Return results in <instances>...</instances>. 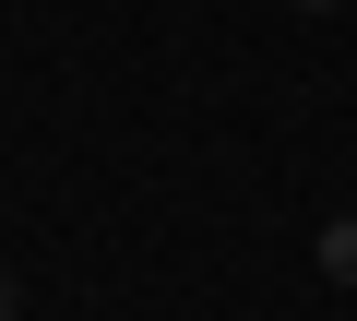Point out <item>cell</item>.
Masks as SVG:
<instances>
[{"label":"cell","instance_id":"1","mask_svg":"<svg viewBox=\"0 0 357 321\" xmlns=\"http://www.w3.org/2000/svg\"><path fill=\"white\" fill-rule=\"evenodd\" d=\"M310 250H321V274H333V285H357V214H321V238H310Z\"/></svg>","mask_w":357,"mask_h":321},{"label":"cell","instance_id":"2","mask_svg":"<svg viewBox=\"0 0 357 321\" xmlns=\"http://www.w3.org/2000/svg\"><path fill=\"white\" fill-rule=\"evenodd\" d=\"M13 309H24V285H13V274H0V321H13Z\"/></svg>","mask_w":357,"mask_h":321},{"label":"cell","instance_id":"3","mask_svg":"<svg viewBox=\"0 0 357 321\" xmlns=\"http://www.w3.org/2000/svg\"><path fill=\"white\" fill-rule=\"evenodd\" d=\"M298 13H345V0H298Z\"/></svg>","mask_w":357,"mask_h":321}]
</instances>
